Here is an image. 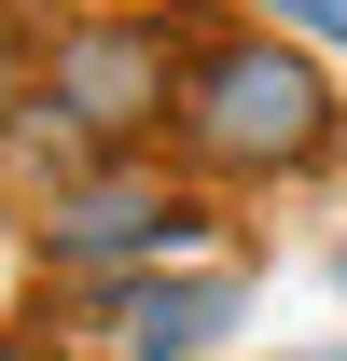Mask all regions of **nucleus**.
Instances as JSON below:
<instances>
[{
  "label": "nucleus",
  "instance_id": "nucleus-4",
  "mask_svg": "<svg viewBox=\"0 0 347 361\" xmlns=\"http://www.w3.org/2000/svg\"><path fill=\"white\" fill-rule=\"evenodd\" d=\"M139 236H181L167 195H70L56 209V250H139Z\"/></svg>",
  "mask_w": 347,
  "mask_h": 361
},
{
  "label": "nucleus",
  "instance_id": "nucleus-6",
  "mask_svg": "<svg viewBox=\"0 0 347 361\" xmlns=\"http://www.w3.org/2000/svg\"><path fill=\"white\" fill-rule=\"evenodd\" d=\"M0 111H14V42H0Z\"/></svg>",
  "mask_w": 347,
  "mask_h": 361
},
{
  "label": "nucleus",
  "instance_id": "nucleus-5",
  "mask_svg": "<svg viewBox=\"0 0 347 361\" xmlns=\"http://www.w3.org/2000/svg\"><path fill=\"white\" fill-rule=\"evenodd\" d=\"M278 14H305L319 42H347V0H278Z\"/></svg>",
  "mask_w": 347,
  "mask_h": 361
},
{
  "label": "nucleus",
  "instance_id": "nucleus-3",
  "mask_svg": "<svg viewBox=\"0 0 347 361\" xmlns=\"http://www.w3.org/2000/svg\"><path fill=\"white\" fill-rule=\"evenodd\" d=\"M222 319H236L222 278H195V292H139V306H126V348H139V361H195Z\"/></svg>",
  "mask_w": 347,
  "mask_h": 361
},
{
  "label": "nucleus",
  "instance_id": "nucleus-2",
  "mask_svg": "<svg viewBox=\"0 0 347 361\" xmlns=\"http://www.w3.org/2000/svg\"><path fill=\"white\" fill-rule=\"evenodd\" d=\"M139 97H153V42H139V28H70V42H56V111L139 126Z\"/></svg>",
  "mask_w": 347,
  "mask_h": 361
},
{
  "label": "nucleus",
  "instance_id": "nucleus-1",
  "mask_svg": "<svg viewBox=\"0 0 347 361\" xmlns=\"http://www.w3.org/2000/svg\"><path fill=\"white\" fill-rule=\"evenodd\" d=\"M319 70L278 42H209L195 56V139H209L222 167H292V153H319Z\"/></svg>",
  "mask_w": 347,
  "mask_h": 361
}]
</instances>
